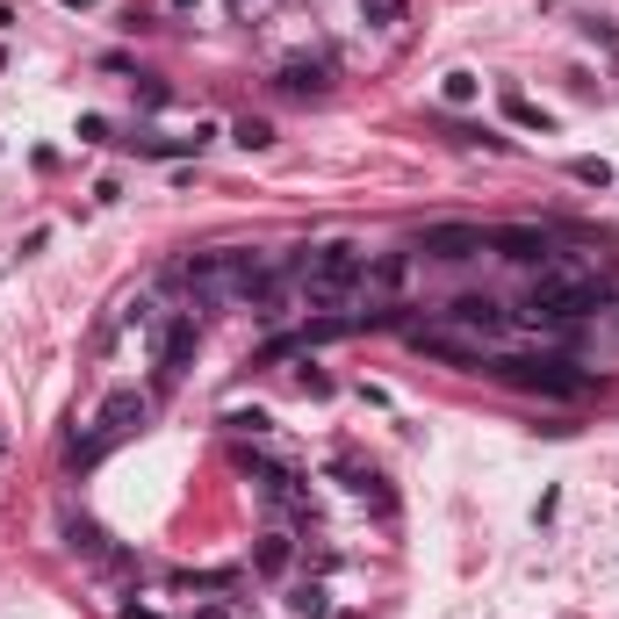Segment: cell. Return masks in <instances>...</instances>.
<instances>
[{
    "instance_id": "cell-21",
    "label": "cell",
    "mask_w": 619,
    "mask_h": 619,
    "mask_svg": "<svg viewBox=\"0 0 619 619\" xmlns=\"http://www.w3.org/2000/svg\"><path fill=\"white\" fill-rule=\"evenodd\" d=\"M440 94L461 109V101H476V94H482V80H476V72H447V80H440Z\"/></svg>"
},
{
    "instance_id": "cell-8",
    "label": "cell",
    "mask_w": 619,
    "mask_h": 619,
    "mask_svg": "<svg viewBox=\"0 0 619 619\" xmlns=\"http://www.w3.org/2000/svg\"><path fill=\"white\" fill-rule=\"evenodd\" d=\"M331 72H339V58H331V51H310V58H289V66L274 72V87H281V94H296V101H317V94L331 87Z\"/></svg>"
},
{
    "instance_id": "cell-25",
    "label": "cell",
    "mask_w": 619,
    "mask_h": 619,
    "mask_svg": "<svg viewBox=\"0 0 619 619\" xmlns=\"http://www.w3.org/2000/svg\"><path fill=\"white\" fill-rule=\"evenodd\" d=\"M403 267H411V252H389V260L375 267V281H382V289H397V281H403Z\"/></svg>"
},
{
    "instance_id": "cell-29",
    "label": "cell",
    "mask_w": 619,
    "mask_h": 619,
    "mask_svg": "<svg viewBox=\"0 0 619 619\" xmlns=\"http://www.w3.org/2000/svg\"><path fill=\"white\" fill-rule=\"evenodd\" d=\"M252 8H260V0H231V14H252Z\"/></svg>"
},
{
    "instance_id": "cell-7",
    "label": "cell",
    "mask_w": 619,
    "mask_h": 619,
    "mask_svg": "<svg viewBox=\"0 0 619 619\" xmlns=\"http://www.w3.org/2000/svg\"><path fill=\"white\" fill-rule=\"evenodd\" d=\"M490 246H497V260H511V267H555V246H548V231H533V223H505V231H490Z\"/></svg>"
},
{
    "instance_id": "cell-13",
    "label": "cell",
    "mask_w": 619,
    "mask_h": 619,
    "mask_svg": "<svg viewBox=\"0 0 619 619\" xmlns=\"http://www.w3.org/2000/svg\"><path fill=\"white\" fill-rule=\"evenodd\" d=\"M101 455H109V440H101V426H80V432H72V440H66V468H72V476H87V468H94Z\"/></svg>"
},
{
    "instance_id": "cell-23",
    "label": "cell",
    "mask_w": 619,
    "mask_h": 619,
    "mask_svg": "<svg viewBox=\"0 0 619 619\" xmlns=\"http://www.w3.org/2000/svg\"><path fill=\"white\" fill-rule=\"evenodd\" d=\"M289 353H310L303 331H296V339H267V346H260V368H274V360H289Z\"/></svg>"
},
{
    "instance_id": "cell-14",
    "label": "cell",
    "mask_w": 619,
    "mask_h": 619,
    "mask_svg": "<svg viewBox=\"0 0 619 619\" xmlns=\"http://www.w3.org/2000/svg\"><path fill=\"white\" fill-rule=\"evenodd\" d=\"M66 540H72V555H87V562H101V555H109V533H101L94 519H66Z\"/></svg>"
},
{
    "instance_id": "cell-9",
    "label": "cell",
    "mask_w": 619,
    "mask_h": 619,
    "mask_svg": "<svg viewBox=\"0 0 619 619\" xmlns=\"http://www.w3.org/2000/svg\"><path fill=\"white\" fill-rule=\"evenodd\" d=\"M440 317H447V325H461V331H482V339H497V331L511 325V310L497 303V296H455Z\"/></svg>"
},
{
    "instance_id": "cell-6",
    "label": "cell",
    "mask_w": 619,
    "mask_h": 619,
    "mask_svg": "<svg viewBox=\"0 0 619 619\" xmlns=\"http://www.w3.org/2000/svg\"><path fill=\"white\" fill-rule=\"evenodd\" d=\"M94 426H101V440H138L144 426H152V389H109L101 397V411H94Z\"/></svg>"
},
{
    "instance_id": "cell-5",
    "label": "cell",
    "mask_w": 619,
    "mask_h": 619,
    "mask_svg": "<svg viewBox=\"0 0 619 619\" xmlns=\"http://www.w3.org/2000/svg\"><path fill=\"white\" fill-rule=\"evenodd\" d=\"M194 346H202V310H173V317L159 325V389L188 375Z\"/></svg>"
},
{
    "instance_id": "cell-2",
    "label": "cell",
    "mask_w": 619,
    "mask_h": 619,
    "mask_svg": "<svg viewBox=\"0 0 619 619\" xmlns=\"http://www.w3.org/2000/svg\"><path fill=\"white\" fill-rule=\"evenodd\" d=\"M289 274H303V260H267V252H223V296L238 310H252L260 325H274L289 310Z\"/></svg>"
},
{
    "instance_id": "cell-19",
    "label": "cell",
    "mask_w": 619,
    "mask_h": 619,
    "mask_svg": "<svg viewBox=\"0 0 619 619\" xmlns=\"http://www.w3.org/2000/svg\"><path fill=\"white\" fill-rule=\"evenodd\" d=\"M403 8H411V0H360L368 29H397V22H403Z\"/></svg>"
},
{
    "instance_id": "cell-22",
    "label": "cell",
    "mask_w": 619,
    "mask_h": 619,
    "mask_svg": "<svg viewBox=\"0 0 619 619\" xmlns=\"http://www.w3.org/2000/svg\"><path fill=\"white\" fill-rule=\"evenodd\" d=\"M138 101H144V109H166V101H173V87H166L159 72H138Z\"/></svg>"
},
{
    "instance_id": "cell-24",
    "label": "cell",
    "mask_w": 619,
    "mask_h": 619,
    "mask_svg": "<svg viewBox=\"0 0 619 619\" xmlns=\"http://www.w3.org/2000/svg\"><path fill=\"white\" fill-rule=\"evenodd\" d=\"M223 426H231V432H252V440H260L274 418H267V411H223Z\"/></svg>"
},
{
    "instance_id": "cell-30",
    "label": "cell",
    "mask_w": 619,
    "mask_h": 619,
    "mask_svg": "<svg viewBox=\"0 0 619 619\" xmlns=\"http://www.w3.org/2000/svg\"><path fill=\"white\" fill-rule=\"evenodd\" d=\"M166 8H180V14H188V8H202V0H166Z\"/></svg>"
},
{
    "instance_id": "cell-12",
    "label": "cell",
    "mask_w": 619,
    "mask_h": 619,
    "mask_svg": "<svg viewBox=\"0 0 619 619\" xmlns=\"http://www.w3.org/2000/svg\"><path fill=\"white\" fill-rule=\"evenodd\" d=\"M289 562H296V540L289 533H260V540H252V569H260V577H289Z\"/></svg>"
},
{
    "instance_id": "cell-16",
    "label": "cell",
    "mask_w": 619,
    "mask_h": 619,
    "mask_svg": "<svg viewBox=\"0 0 619 619\" xmlns=\"http://www.w3.org/2000/svg\"><path fill=\"white\" fill-rule=\"evenodd\" d=\"M231 138L246 144V152H267V144H274V123H267V116H238V123H231Z\"/></svg>"
},
{
    "instance_id": "cell-1",
    "label": "cell",
    "mask_w": 619,
    "mask_h": 619,
    "mask_svg": "<svg viewBox=\"0 0 619 619\" xmlns=\"http://www.w3.org/2000/svg\"><path fill=\"white\" fill-rule=\"evenodd\" d=\"M612 303H619V289L606 274H562V267H540L533 289H526L533 325H577V317H606Z\"/></svg>"
},
{
    "instance_id": "cell-20",
    "label": "cell",
    "mask_w": 619,
    "mask_h": 619,
    "mask_svg": "<svg viewBox=\"0 0 619 619\" xmlns=\"http://www.w3.org/2000/svg\"><path fill=\"white\" fill-rule=\"evenodd\" d=\"M569 180H583V188H612V159H577V166H569Z\"/></svg>"
},
{
    "instance_id": "cell-18",
    "label": "cell",
    "mask_w": 619,
    "mask_h": 619,
    "mask_svg": "<svg viewBox=\"0 0 619 619\" xmlns=\"http://www.w3.org/2000/svg\"><path fill=\"white\" fill-rule=\"evenodd\" d=\"M331 476H339L346 490H360V497H382V476H375V468H360V461H339Z\"/></svg>"
},
{
    "instance_id": "cell-10",
    "label": "cell",
    "mask_w": 619,
    "mask_h": 619,
    "mask_svg": "<svg viewBox=\"0 0 619 619\" xmlns=\"http://www.w3.org/2000/svg\"><path fill=\"white\" fill-rule=\"evenodd\" d=\"M418 246H426V252H432V260H476V252H482V246H490V238H482V231H476V223H432V231H426V238H418Z\"/></svg>"
},
{
    "instance_id": "cell-15",
    "label": "cell",
    "mask_w": 619,
    "mask_h": 619,
    "mask_svg": "<svg viewBox=\"0 0 619 619\" xmlns=\"http://www.w3.org/2000/svg\"><path fill=\"white\" fill-rule=\"evenodd\" d=\"M289 612H296V619H331V591H325V583H296V591H289Z\"/></svg>"
},
{
    "instance_id": "cell-26",
    "label": "cell",
    "mask_w": 619,
    "mask_h": 619,
    "mask_svg": "<svg viewBox=\"0 0 619 619\" xmlns=\"http://www.w3.org/2000/svg\"><path fill=\"white\" fill-rule=\"evenodd\" d=\"M80 144H109V123H101V116H80Z\"/></svg>"
},
{
    "instance_id": "cell-31",
    "label": "cell",
    "mask_w": 619,
    "mask_h": 619,
    "mask_svg": "<svg viewBox=\"0 0 619 619\" xmlns=\"http://www.w3.org/2000/svg\"><path fill=\"white\" fill-rule=\"evenodd\" d=\"M8 22H14V14H8V0H0V29H8Z\"/></svg>"
},
{
    "instance_id": "cell-32",
    "label": "cell",
    "mask_w": 619,
    "mask_h": 619,
    "mask_svg": "<svg viewBox=\"0 0 619 619\" xmlns=\"http://www.w3.org/2000/svg\"><path fill=\"white\" fill-rule=\"evenodd\" d=\"M0 455H8V432H0Z\"/></svg>"
},
{
    "instance_id": "cell-3",
    "label": "cell",
    "mask_w": 619,
    "mask_h": 619,
    "mask_svg": "<svg viewBox=\"0 0 619 619\" xmlns=\"http://www.w3.org/2000/svg\"><path fill=\"white\" fill-rule=\"evenodd\" d=\"M490 375L511 382V389H526V397H548V403H583L591 382H598V375L583 368V360H569V353H505V360H490Z\"/></svg>"
},
{
    "instance_id": "cell-4",
    "label": "cell",
    "mask_w": 619,
    "mask_h": 619,
    "mask_svg": "<svg viewBox=\"0 0 619 619\" xmlns=\"http://www.w3.org/2000/svg\"><path fill=\"white\" fill-rule=\"evenodd\" d=\"M303 303L310 310H339L346 296L368 281V260H360V246H346V238H331V246H317V252H303Z\"/></svg>"
},
{
    "instance_id": "cell-28",
    "label": "cell",
    "mask_w": 619,
    "mask_h": 619,
    "mask_svg": "<svg viewBox=\"0 0 619 619\" xmlns=\"http://www.w3.org/2000/svg\"><path fill=\"white\" fill-rule=\"evenodd\" d=\"M58 8H72V14H87V8H94V0H58Z\"/></svg>"
},
{
    "instance_id": "cell-17",
    "label": "cell",
    "mask_w": 619,
    "mask_h": 619,
    "mask_svg": "<svg viewBox=\"0 0 619 619\" xmlns=\"http://www.w3.org/2000/svg\"><path fill=\"white\" fill-rule=\"evenodd\" d=\"M505 116H511L519 130H555V116H548V109H533L526 94H505Z\"/></svg>"
},
{
    "instance_id": "cell-11",
    "label": "cell",
    "mask_w": 619,
    "mask_h": 619,
    "mask_svg": "<svg viewBox=\"0 0 619 619\" xmlns=\"http://www.w3.org/2000/svg\"><path fill=\"white\" fill-rule=\"evenodd\" d=\"M411 353L447 360V368H476V346H468V339H447V331H426V325L411 331Z\"/></svg>"
},
{
    "instance_id": "cell-27",
    "label": "cell",
    "mask_w": 619,
    "mask_h": 619,
    "mask_svg": "<svg viewBox=\"0 0 619 619\" xmlns=\"http://www.w3.org/2000/svg\"><path fill=\"white\" fill-rule=\"evenodd\" d=\"M188 619H231V598H209V606H194Z\"/></svg>"
}]
</instances>
